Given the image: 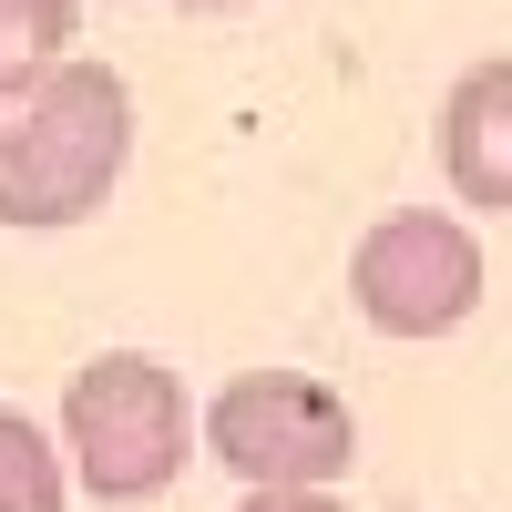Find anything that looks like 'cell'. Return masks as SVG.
Instances as JSON below:
<instances>
[{
    "instance_id": "277c9868",
    "label": "cell",
    "mask_w": 512,
    "mask_h": 512,
    "mask_svg": "<svg viewBox=\"0 0 512 512\" xmlns=\"http://www.w3.org/2000/svg\"><path fill=\"white\" fill-rule=\"evenodd\" d=\"M482 236L461 216H431V205H400L349 246V308L379 338H451L461 318L482 308Z\"/></svg>"
},
{
    "instance_id": "52a82bcc",
    "label": "cell",
    "mask_w": 512,
    "mask_h": 512,
    "mask_svg": "<svg viewBox=\"0 0 512 512\" xmlns=\"http://www.w3.org/2000/svg\"><path fill=\"white\" fill-rule=\"evenodd\" d=\"M72 31H82V0H0V82L72 62Z\"/></svg>"
},
{
    "instance_id": "3957f363",
    "label": "cell",
    "mask_w": 512,
    "mask_h": 512,
    "mask_svg": "<svg viewBox=\"0 0 512 512\" xmlns=\"http://www.w3.org/2000/svg\"><path fill=\"white\" fill-rule=\"evenodd\" d=\"M205 451L246 492H338L359 461V420L308 369H236L205 400Z\"/></svg>"
},
{
    "instance_id": "5b68a950",
    "label": "cell",
    "mask_w": 512,
    "mask_h": 512,
    "mask_svg": "<svg viewBox=\"0 0 512 512\" xmlns=\"http://www.w3.org/2000/svg\"><path fill=\"white\" fill-rule=\"evenodd\" d=\"M441 175L472 216H512V52L441 93Z\"/></svg>"
},
{
    "instance_id": "8992f818",
    "label": "cell",
    "mask_w": 512,
    "mask_h": 512,
    "mask_svg": "<svg viewBox=\"0 0 512 512\" xmlns=\"http://www.w3.org/2000/svg\"><path fill=\"white\" fill-rule=\"evenodd\" d=\"M72 502V461L31 410H0V512H62Z\"/></svg>"
},
{
    "instance_id": "6da1fadb",
    "label": "cell",
    "mask_w": 512,
    "mask_h": 512,
    "mask_svg": "<svg viewBox=\"0 0 512 512\" xmlns=\"http://www.w3.org/2000/svg\"><path fill=\"white\" fill-rule=\"evenodd\" d=\"M123 164H134V93L113 62H52L0 82V226L21 236H72L93 226Z\"/></svg>"
},
{
    "instance_id": "ba28073f",
    "label": "cell",
    "mask_w": 512,
    "mask_h": 512,
    "mask_svg": "<svg viewBox=\"0 0 512 512\" xmlns=\"http://www.w3.org/2000/svg\"><path fill=\"white\" fill-rule=\"evenodd\" d=\"M236 512H349L338 492H246Z\"/></svg>"
},
{
    "instance_id": "7a4b0ae2",
    "label": "cell",
    "mask_w": 512,
    "mask_h": 512,
    "mask_svg": "<svg viewBox=\"0 0 512 512\" xmlns=\"http://www.w3.org/2000/svg\"><path fill=\"white\" fill-rule=\"evenodd\" d=\"M195 400H185V379L144 359V349H103V359H82L72 369V390H62V461H72V492H93L113 512H134L154 502L164 482L185 472V451H195Z\"/></svg>"
},
{
    "instance_id": "9c48e42d",
    "label": "cell",
    "mask_w": 512,
    "mask_h": 512,
    "mask_svg": "<svg viewBox=\"0 0 512 512\" xmlns=\"http://www.w3.org/2000/svg\"><path fill=\"white\" fill-rule=\"evenodd\" d=\"M175 11H246V0H175Z\"/></svg>"
}]
</instances>
